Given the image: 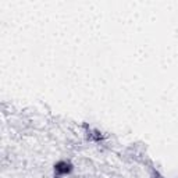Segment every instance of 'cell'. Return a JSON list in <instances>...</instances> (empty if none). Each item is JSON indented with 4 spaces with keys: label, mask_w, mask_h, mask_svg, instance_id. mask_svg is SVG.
<instances>
[{
    "label": "cell",
    "mask_w": 178,
    "mask_h": 178,
    "mask_svg": "<svg viewBox=\"0 0 178 178\" xmlns=\"http://www.w3.org/2000/svg\"><path fill=\"white\" fill-rule=\"evenodd\" d=\"M70 164H67V163H59L57 166H56V171L57 172H67V171H70Z\"/></svg>",
    "instance_id": "cell-1"
}]
</instances>
